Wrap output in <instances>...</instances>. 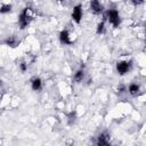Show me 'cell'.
Masks as SVG:
<instances>
[{"label":"cell","mask_w":146,"mask_h":146,"mask_svg":"<svg viewBox=\"0 0 146 146\" xmlns=\"http://www.w3.org/2000/svg\"><path fill=\"white\" fill-rule=\"evenodd\" d=\"M11 10V5L9 3H3L0 6V14H7Z\"/></svg>","instance_id":"cell-11"},{"label":"cell","mask_w":146,"mask_h":146,"mask_svg":"<svg viewBox=\"0 0 146 146\" xmlns=\"http://www.w3.org/2000/svg\"><path fill=\"white\" fill-rule=\"evenodd\" d=\"M106 18L114 29L119 27V25L121 23V18H120V14L116 9H108L106 11Z\"/></svg>","instance_id":"cell-2"},{"label":"cell","mask_w":146,"mask_h":146,"mask_svg":"<svg viewBox=\"0 0 146 146\" xmlns=\"http://www.w3.org/2000/svg\"><path fill=\"white\" fill-rule=\"evenodd\" d=\"M131 68V62H125V60H120L116 63V71L120 75L127 74Z\"/></svg>","instance_id":"cell-3"},{"label":"cell","mask_w":146,"mask_h":146,"mask_svg":"<svg viewBox=\"0 0 146 146\" xmlns=\"http://www.w3.org/2000/svg\"><path fill=\"white\" fill-rule=\"evenodd\" d=\"M6 43H7L8 46H10V47H16L17 41L15 40V38H9L8 40H6Z\"/></svg>","instance_id":"cell-13"},{"label":"cell","mask_w":146,"mask_h":146,"mask_svg":"<svg viewBox=\"0 0 146 146\" xmlns=\"http://www.w3.org/2000/svg\"><path fill=\"white\" fill-rule=\"evenodd\" d=\"M59 41L63 44H72V40H71V34L67 30H63L59 33Z\"/></svg>","instance_id":"cell-5"},{"label":"cell","mask_w":146,"mask_h":146,"mask_svg":"<svg viewBox=\"0 0 146 146\" xmlns=\"http://www.w3.org/2000/svg\"><path fill=\"white\" fill-rule=\"evenodd\" d=\"M82 6L81 5H76L73 7V11H72V19L75 22V23H80L81 19H82Z\"/></svg>","instance_id":"cell-4"},{"label":"cell","mask_w":146,"mask_h":146,"mask_svg":"<svg viewBox=\"0 0 146 146\" xmlns=\"http://www.w3.org/2000/svg\"><path fill=\"white\" fill-rule=\"evenodd\" d=\"M119 90H120V92H123V91L125 90V88H124L123 86H120V87H119Z\"/></svg>","instance_id":"cell-15"},{"label":"cell","mask_w":146,"mask_h":146,"mask_svg":"<svg viewBox=\"0 0 146 146\" xmlns=\"http://www.w3.org/2000/svg\"><path fill=\"white\" fill-rule=\"evenodd\" d=\"M96 32H97V34H103L105 32V23L104 22L98 23L97 29H96Z\"/></svg>","instance_id":"cell-12"},{"label":"cell","mask_w":146,"mask_h":146,"mask_svg":"<svg viewBox=\"0 0 146 146\" xmlns=\"http://www.w3.org/2000/svg\"><path fill=\"white\" fill-rule=\"evenodd\" d=\"M90 9H91L95 14H100V13L103 11L104 7H103V5H102L99 1L94 0V1H91V2H90Z\"/></svg>","instance_id":"cell-7"},{"label":"cell","mask_w":146,"mask_h":146,"mask_svg":"<svg viewBox=\"0 0 146 146\" xmlns=\"http://www.w3.org/2000/svg\"><path fill=\"white\" fill-rule=\"evenodd\" d=\"M74 81L76 82V83H80V82H82V80L84 79V71L83 70H78L76 72H75V74H74Z\"/></svg>","instance_id":"cell-10"},{"label":"cell","mask_w":146,"mask_h":146,"mask_svg":"<svg viewBox=\"0 0 146 146\" xmlns=\"http://www.w3.org/2000/svg\"><path fill=\"white\" fill-rule=\"evenodd\" d=\"M31 87L34 91H39L42 89V80L40 78H33L31 80Z\"/></svg>","instance_id":"cell-8"},{"label":"cell","mask_w":146,"mask_h":146,"mask_svg":"<svg viewBox=\"0 0 146 146\" xmlns=\"http://www.w3.org/2000/svg\"><path fill=\"white\" fill-rule=\"evenodd\" d=\"M19 68H21L22 72H25V71L27 70V63H26V62H22V63L19 64Z\"/></svg>","instance_id":"cell-14"},{"label":"cell","mask_w":146,"mask_h":146,"mask_svg":"<svg viewBox=\"0 0 146 146\" xmlns=\"http://www.w3.org/2000/svg\"><path fill=\"white\" fill-rule=\"evenodd\" d=\"M139 90H140V87H139V84H137V83H130L129 87H128V92H129L131 96L138 95Z\"/></svg>","instance_id":"cell-9"},{"label":"cell","mask_w":146,"mask_h":146,"mask_svg":"<svg viewBox=\"0 0 146 146\" xmlns=\"http://www.w3.org/2000/svg\"><path fill=\"white\" fill-rule=\"evenodd\" d=\"M0 86H1V81H0Z\"/></svg>","instance_id":"cell-16"},{"label":"cell","mask_w":146,"mask_h":146,"mask_svg":"<svg viewBox=\"0 0 146 146\" xmlns=\"http://www.w3.org/2000/svg\"><path fill=\"white\" fill-rule=\"evenodd\" d=\"M32 19H33V10H32V8H30V7L24 8L21 11L19 17H18V24H19L21 30L26 29L30 25V23L32 22Z\"/></svg>","instance_id":"cell-1"},{"label":"cell","mask_w":146,"mask_h":146,"mask_svg":"<svg viewBox=\"0 0 146 146\" xmlns=\"http://www.w3.org/2000/svg\"><path fill=\"white\" fill-rule=\"evenodd\" d=\"M97 146H111L110 138L106 133H100L97 138Z\"/></svg>","instance_id":"cell-6"}]
</instances>
